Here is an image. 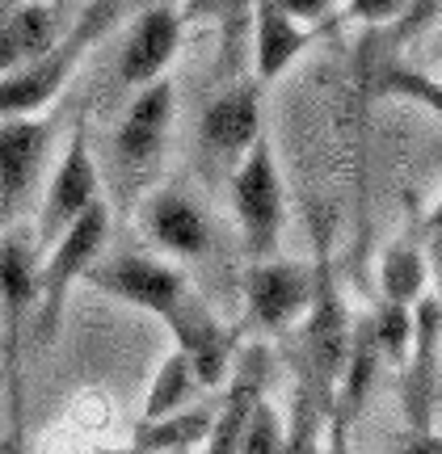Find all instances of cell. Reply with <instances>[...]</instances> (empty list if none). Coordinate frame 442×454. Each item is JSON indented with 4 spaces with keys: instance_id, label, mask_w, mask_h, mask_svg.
Listing matches in <instances>:
<instances>
[{
    "instance_id": "obj_18",
    "label": "cell",
    "mask_w": 442,
    "mask_h": 454,
    "mask_svg": "<svg viewBox=\"0 0 442 454\" xmlns=\"http://www.w3.org/2000/svg\"><path fill=\"white\" fill-rule=\"evenodd\" d=\"M198 391H202V383H198L190 357L181 354V349H169L161 357L156 374H152V383H147L139 421H161V417H173V412H185V408L194 404Z\"/></svg>"
},
{
    "instance_id": "obj_5",
    "label": "cell",
    "mask_w": 442,
    "mask_h": 454,
    "mask_svg": "<svg viewBox=\"0 0 442 454\" xmlns=\"http://www.w3.org/2000/svg\"><path fill=\"white\" fill-rule=\"evenodd\" d=\"M173 110H178V93L169 76L131 93L114 127V139H110V160H114V177L122 190H139L147 173L156 168L169 127H173Z\"/></svg>"
},
{
    "instance_id": "obj_13",
    "label": "cell",
    "mask_w": 442,
    "mask_h": 454,
    "mask_svg": "<svg viewBox=\"0 0 442 454\" xmlns=\"http://www.w3.org/2000/svg\"><path fill=\"white\" fill-rule=\"evenodd\" d=\"M34 270H38V248L21 236L0 231V311H4V357H9V383H21V337H26V320L34 311Z\"/></svg>"
},
{
    "instance_id": "obj_15",
    "label": "cell",
    "mask_w": 442,
    "mask_h": 454,
    "mask_svg": "<svg viewBox=\"0 0 442 454\" xmlns=\"http://www.w3.org/2000/svg\"><path fill=\"white\" fill-rule=\"evenodd\" d=\"M249 30H253V81L270 84L287 76L299 55L320 38L316 26L295 21L279 0H253L249 4Z\"/></svg>"
},
{
    "instance_id": "obj_20",
    "label": "cell",
    "mask_w": 442,
    "mask_h": 454,
    "mask_svg": "<svg viewBox=\"0 0 442 454\" xmlns=\"http://www.w3.org/2000/svg\"><path fill=\"white\" fill-rule=\"evenodd\" d=\"M211 412L207 408H185L161 421H139L131 434V446L139 454H164V450H198L207 438Z\"/></svg>"
},
{
    "instance_id": "obj_4",
    "label": "cell",
    "mask_w": 442,
    "mask_h": 454,
    "mask_svg": "<svg viewBox=\"0 0 442 454\" xmlns=\"http://www.w3.org/2000/svg\"><path fill=\"white\" fill-rule=\"evenodd\" d=\"M81 282L93 286L98 294H106V299H114V303H127L135 311L156 316L161 325L194 294L178 265L147 257V253H101L84 270Z\"/></svg>"
},
{
    "instance_id": "obj_7",
    "label": "cell",
    "mask_w": 442,
    "mask_h": 454,
    "mask_svg": "<svg viewBox=\"0 0 442 454\" xmlns=\"http://www.w3.org/2000/svg\"><path fill=\"white\" fill-rule=\"evenodd\" d=\"M55 160V122L47 114L0 118V227L30 207Z\"/></svg>"
},
{
    "instance_id": "obj_26",
    "label": "cell",
    "mask_w": 442,
    "mask_h": 454,
    "mask_svg": "<svg viewBox=\"0 0 442 454\" xmlns=\"http://www.w3.org/2000/svg\"><path fill=\"white\" fill-rule=\"evenodd\" d=\"M396 454H442L438 421H430V425H405V438L396 442Z\"/></svg>"
},
{
    "instance_id": "obj_28",
    "label": "cell",
    "mask_w": 442,
    "mask_h": 454,
    "mask_svg": "<svg viewBox=\"0 0 442 454\" xmlns=\"http://www.w3.org/2000/svg\"><path fill=\"white\" fill-rule=\"evenodd\" d=\"M93 454H139V450H135L131 442H127V446H98Z\"/></svg>"
},
{
    "instance_id": "obj_9",
    "label": "cell",
    "mask_w": 442,
    "mask_h": 454,
    "mask_svg": "<svg viewBox=\"0 0 442 454\" xmlns=\"http://www.w3.org/2000/svg\"><path fill=\"white\" fill-rule=\"evenodd\" d=\"M265 383H270V349L265 345H245L232 357V371L224 379V400L211 412L207 438L198 454H241L249 425L265 404Z\"/></svg>"
},
{
    "instance_id": "obj_8",
    "label": "cell",
    "mask_w": 442,
    "mask_h": 454,
    "mask_svg": "<svg viewBox=\"0 0 442 454\" xmlns=\"http://www.w3.org/2000/svg\"><path fill=\"white\" fill-rule=\"evenodd\" d=\"M316 291V261L257 257L245 270V311L249 320L265 333H291Z\"/></svg>"
},
{
    "instance_id": "obj_6",
    "label": "cell",
    "mask_w": 442,
    "mask_h": 454,
    "mask_svg": "<svg viewBox=\"0 0 442 454\" xmlns=\"http://www.w3.org/2000/svg\"><path fill=\"white\" fill-rule=\"evenodd\" d=\"M101 198V168L98 156H93V144H89V130H84V118L76 122L67 147L51 160V173L38 190V231L34 240L47 248L67 223H76L84 211H93Z\"/></svg>"
},
{
    "instance_id": "obj_11",
    "label": "cell",
    "mask_w": 442,
    "mask_h": 454,
    "mask_svg": "<svg viewBox=\"0 0 442 454\" xmlns=\"http://www.w3.org/2000/svg\"><path fill=\"white\" fill-rule=\"evenodd\" d=\"M181 34H185V21H181L178 4H152L139 13L127 38H122V51H118V84L122 89H144V84L161 81L169 64L178 59L181 51Z\"/></svg>"
},
{
    "instance_id": "obj_27",
    "label": "cell",
    "mask_w": 442,
    "mask_h": 454,
    "mask_svg": "<svg viewBox=\"0 0 442 454\" xmlns=\"http://www.w3.org/2000/svg\"><path fill=\"white\" fill-rule=\"evenodd\" d=\"M350 425L342 412L333 408V425H328V454H354V442H350Z\"/></svg>"
},
{
    "instance_id": "obj_16",
    "label": "cell",
    "mask_w": 442,
    "mask_h": 454,
    "mask_svg": "<svg viewBox=\"0 0 442 454\" xmlns=\"http://www.w3.org/2000/svg\"><path fill=\"white\" fill-rule=\"evenodd\" d=\"M64 4L59 0H13L0 9V76L38 59L64 38Z\"/></svg>"
},
{
    "instance_id": "obj_19",
    "label": "cell",
    "mask_w": 442,
    "mask_h": 454,
    "mask_svg": "<svg viewBox=\"0 0 442 454\" xmlns=\"http://www.w3.org/2000/svg\"><path fill=\"white\" fill-rule=\"evenodd\" d=\"M430 286V265L426 253L417 248V240H396L383 248V261H379V294L383 303H405L413 308Z\"/></svg>"
},
{
    "instance_id": "obj_12",
    "label": "cell",
    "mask_w": 442,
    "mask_h": 454,
    "mask_svg": "<svg viewBox=\"0 0 442 454\" xmlns=\"http://www.w3.org/2000/svg\"><path fill=\"white\" fill-rule=\"evenodd\" d=\"M164 328H169V337H173V349H181V354L190 357V366H194L202 387H219V383L228 379L232 357L241 349V340H236V333H232L198 294H190V299L164 320Z\"/></svg>"
},
{
    "instance_id": "obj_23",
    "label": "cell",
    "mask_w": 442,
    "mask_h": 454,
    "mask_svg": "<svg viewBox=\"0 0 442 454\" xmlns=\"http://www.w3.org/2000/svg\"><path fill=\"white\" fill-rule=\"evenodd\" d=\"M430 0H342L337 21L342 26H367V30H388L400 26L405 17H413L417 9H426Z\"/></svg>"
},
{
    "instance_id": "obj_21",
    "label": "cell",
    "mask_w": 442,
    "mask_h": 454,
    "mask_svg": "<svg viewBox=\"0 0 442 454\" xmlns=\"http://www.w3.org/2000/svg\"><path fill=\"white\" fill-rule=\"evenodd\" d=\"M371 320V337H375V349H379V362L383 366H405L409 357V345H413V308L405 303H383L367 316Z\"/></svg>"
},
{
    "instance_id": "obj_1",
    "label": "cell",
    "mask_w": 442,
    "mask_h": 454,
    "mask_svg": "<svg viewBox=\"0 0 442 454\" xmlns=\"http://www.w3.org/2000/svg\"><path fill=\"white\" fill-rule=\"evenodd\" d=\"M118 13H122V0H89V9L76 21H67L64 38L55 47L43 51L30 64L4 72L0 76V118L47 114L67 89V81L76 76V67L84 64V55L110 34Z\"/></svg>"
},
{
    "instance_id": "obj_14",
    "label": "cell",
    "mask_w": 442,
    "mask_h": 454,
    "mask_svg": "<svg viewBox=\"0 0 442 454\" xmlns=\"http://www.w3.org/2000/svg\"><path fill=\"white\" fill-rule=\"evenodd\" d=\"M139 227L164 257H202L211 248V223L185 190H152L139 207Z\"/></svg>"
},
{
    "instance_id": "obj_17",
    "label": "cell",
    "mask_w": 442,
    "mask_h": 454,
    "mask_svg": "<svg viewBox=\"0 0 442 454\" xmlns=\"http://www.w3.org/2000/svg\"><path fill=\"white\" fill-rule=\"evenodd\" d=\"M333 395L295 379L291 412L282 417L279 454H328V425H333Z\"/></svg>"
},
{
    "instance_id": "obj_25",
    "label": "cell",
    "mask_w": 442,
    "mask_h": 454,
    "mask_svg": "<svg viewBox=\"0 0 442 454\" xmlns=\"http://www.w3.org/2000/svg\"><path fill=\"white\" fill-rule=\"evenodd\" d=\"M279 4L295 17V21L316 26V30H325V21H333L337 9H342V0H279Z\"/></svg>"
},
{
    "instance_id": "obj_22",
    "label": "cell",
    "mask_w": 442,
    "mask_h": 454,
    "mask_svg": "<svg viewBox=\"0 0 442 454\" xmlns=\"http://www.w3.org/2000/svg\"><path fill=\"white\" fill-rule=\"evenodd\" d=\"M249 4L253 0H185L181 21H215L224 30V59L232 64L249 30Z\"/></svg>"
},
{
    "instance_id": "obj_10",
    "label": "cell",
    "mask_w": 442,
    "mask_h": 454,
    "mask_svg": "<svg viewBox=\"0 0 442 454\" xmlns=\"http://www.w3.org/2000/svg\"><path fill=\"white\" fill-rule=\"evenodd\" d=\"M262 135H265V127H262V84L257 81L228 84L219 98H211L202 106L198 147H202L207 164L215 160L224 173H232L236 160H241Z\"/></svg>"
},
{
    "instance_id": "obj_29",
    "label": "cell",
    "mask_w": 442,
    "mask_h": 454,
    "mask_svg": "<svg viewBox=\"0 0 442 454\" xmlns=\"http://www.w3.org/2000/svg\"><path fill=\"white\" fill-rule=\"evenodd\" d=\"M164 454H198V450H164Z\"/></svg>"
},
{
    "instance_id": "obj_24",
    "label": "cell",
    "mask_w": 442,
    "mask_h": 454,
    "mask_svg": "<svg viewBox=\"0 0 442 454\" xmlns=\"http://www.w3.org/2000/svg\"><path fill=\"white\" fill-rule=\"evenodd\" d=\"M279 434H282V417H279V408L265 400L257 408L253 425H249L245 442H241V454H279Z\"/></svg>"
},
{
    "instance_id": "obj_3",
    "label": "cell",
    "mask_w": 442,
    "mask_h": 454,
    "mask_svg": "<svg viewBox=\"0 0 442 454\" xmlns=\"http://www.w3.org/2000/svg\"><path fill=\"white\" fill-rule=\"evenodd\" d=\"M110 240V202H98L93 211H84L76 223H67L55 240L43 248L38 270H34V325L43 337L55 333L59 316L67 308V294L72 286L84 278V270L101 257V248Z\"/></svg>"
},
{
    "instance_id": "obj_2",
    "label": "cell",
    "mask_w": 442,
    "mask_h": 454,
    "mask_svg": "<svg viewBox=\"0 0 442 454\" xmlns=\"http://www.w3.org/2000/svg\"><path fill=\"white\" fill-rule=\"evenodd\" d=\"M228 198L249 261L270 257L287 227V185H282V168L274 160V144L265 135L228 173Z\"/></svg>"
}]
</instances>
